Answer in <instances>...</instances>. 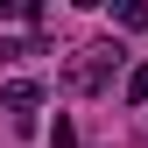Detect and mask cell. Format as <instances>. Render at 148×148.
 I'll use <instances>...</instances> for the list:
<instances>
[{
	"label": "cell",
	"instance_id": "3957f363",
	"mask_svg": "<svg viewBox=\"0 0 148 148\" xmlns=\"http://www.w3.org/2000/svg\"><path fill=\"white\" fill-rule=\"evenodd\" d=\"M127 99H148V64L134 71V78H127Z\"/></svg>",
	"mask_w": 148,
	"mask_h": 148
},
{
	"label": "cell",
	"instance_id": "6da1fadb",
	"mask_svg": "<svg viewBox=\"0 0 148 148\" xmlns=\"http://www.w3.org/2000/svg\"><path fill=\"white\" fill-rule=\"evenodd\" d=\"M35 99H42V92H35L28 78H14V85H7V106H14V113H28V106H35Z\"/></svg>",
	"mask_w": 148,
	"mask_h": 148
},
{
	"label": "cell",
	"instance_id": "7a4b0ae2",
	"mask_svg": "<svg viewBox=\"0 0 148 148\" xmlns=\"http://www.w3.org/2000/svg\"><path fill=\"white\" fill-rule=\"evenodd\" d=\"M49 148H78V127H71V120H57V134H49Z\"/></svg>",
	"mask_w": 148,
	"mask_h": 148
}]
</instances>
